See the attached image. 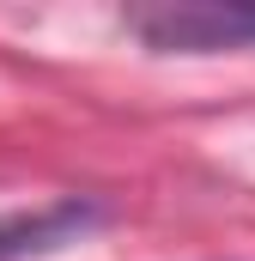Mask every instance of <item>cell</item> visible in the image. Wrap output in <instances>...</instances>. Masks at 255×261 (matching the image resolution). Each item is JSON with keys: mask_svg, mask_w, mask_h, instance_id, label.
<instances>
[{"mask_svg": "<svg viewBox=\"0 0 255 261\" xmlns=\"http://www.w3.org/2000/svg\"><path fill=\"white\" fill-rule=\"evenodd\" d=\"M128 31L152 55L255 49V0H164V6H134Z\"/></svg>", "mask_w": 255, "mask_h": 261, "instance_id": "6da1fadb", "label": "cell"}, {"mask_svg": "<svg viewBox=\"0 0 255 261\" xmlns=\"http://www.w3.org/2000/svg\"><path fill=\"white\" fill-rule=\"evenodd\" d=\"M91 225H104V206L79 200V195H61L49 206H24V213H0V261L49 255V249H61L73 237H85Z\"/></svg>", "mask_w": 255, "mask_h": 261, "instance_id": "7a4b0ae2", "label": "cell"}]
</instances>
